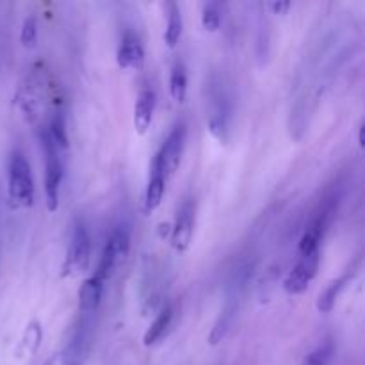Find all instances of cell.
Returning <instances> with one entry per match:
<instances>
[{
    "instance_id": "1",
    "label": "cell",
    "mask_w": 365,
    "mask_h": 365,
    "mask_svg": "<svg viewBox=\"0 0 365 365\" xmlns=\"http://www.w3.org/2000/svg\"><path fill=\"white\" fill-rule=\"evenodd\" d=\"M9 198L16 207H31L34 203V182L31 166L21 152L11 153L9 160Z\"/></svg>"
},
{
    "instance_id": "2",
    "label": "cell",
    "mask_w": 365,
    "mask_h": 365,
    "mask_svg": "<svg viewBox=\"0 0 365 365\" xmlns=\"http://www.w3.org/2000/svg\"><path fill=\"white\" fill-rule=\"evenodd\" d=\"M43 141V150H45V196H46V209L50 212H56L57 207H59V189L61 182H63L64 168L61 163L56 148V145L52 143V139L48 138L46 130H43L41 134Z\"/></svg>"
},
{
    "instance_id": "3",
    "label": "cell",
    "mask_w": 365,
    "mask_h": 365,
    "mask_svg": "<svg viewBox=\"0 0 365 365\" xmlns=\"http://www.w3.org/2000/svg\"><path fill=\"white\" fill-rule=\"evenodd\" d=\"M184 145H185V123L180 121L173 127V130L170 132L168 139L164 141L163 148L159 150V153L155 155L153 160V170L164 173V177H170L177 171L178 164H180L182 153H184Z\"/></svg>"
},
{
    "instance_id": "4",
    "label": "cell",
    "mask_w": 365,
    "mask_h": 365,
    "mask_svg": "<svg viewBox=\"0 0 365 365\" xmlns=\"http://www.w3.org/2000/svg\"><path fill=\"white\" fill-rule=\"evenodd\" d=\"M89 260H91V239L84 223H77L71 235L66 262H64V274L84 273L89 266Z\"/></svg>"
},
{
    "instance_id": "5",
    "label": "cell",
    "mask_w": 365,
    "mask_h": 365,
    "mask_svg": "<svg viewBox=\"0 0 365 365\" xmlns=\"http://www.w3.org/2000/svg\"><path fill=\"white\" fill-rule=\"evenodd\" d=\"M317 269H319V250L299 257L298 264L292 267V271L284 280L285 292L291 296L303 294L309 289L310 282L316 278Z\"/></svg>"
},
{
    "instance_id": "6",
    "label": "cell",
    "mask_w": 365,
    "mask_h": 365,
    "mask_svg": "<svg viewBox=\"0 0 365 365\" xmlns=\"http://www.w3.org/2000/svg\"><path fill=\"white\" fill-rule=\"evenodd\" d=\"M192 232H195V205L185 202L178 210L177 223L171 228V246L177 252H185L191 245Z\"/></svg>"
},
{
    "instance_id": "7",
    "label": "cell",
    "mask_w": 365,
    "mask_h": 365,
    "mask_svg": "<svg viewBox=\"0 0 365 365\" xmlns=\"http://www.w3.org/2000/svg\"><path fill=\"white\" fill-rule=\"evenodd\" d=\"M116 59L123 70H138L145 61V48L134 34H127L118 46Z\"/></svg>"
},
{
    "instance_id": "8",
    "label": "cell",
    "mask_w": 365,
    "mask_h": 365,
    "mask_svg": "<svg viewBox=\"0 0 365 365\" xmlns=\"http://www.w3.org/2000/svg\"><path fill=\"white\" fill-rule=\"evenodd\" d=\"M153 110H155V95L150 89H143L134 107V127L138 134L148 132L153 120Z\"/></svg>"
},
{
    "instance_id": "9",
    "label": "cell",
    "mask_w": 365,
    "mask_h": 365,
    "mask_svg": "<svg viewBox=\"0 0 365 365\" xmlns=\"http://www.w3.org/2000/svg\"><path fill=\"white\" fill-rule=\"evenodd\" d=\"M103 285H106V282H102L95 274L84 280V284L78 289V309L82 312L91 314L98 309L100 303H102Z\"/></svg>"
},
{
    "instance_id": "10",
    "label": "cell",
    "mask_w": 365,
    "mask_h": 365,
    "mask_svg": "<svg viewBox=\"0 0 365 365\" xmlns=\"http://www.w3.org/2000/svg\"><path fill=\"white\" fill-rule=\"evenodd\" d=\"M355 274H356V264H353V266L349 267L342 277H339L337 280L331 282V284L324 289V292H321L319 302H317V309H319V312L323 314L331 312V309H334L335 303H337V298L341 296V292L344 291L346 285L353 280Z\"/></svg>"
},
{
    "instance_id": "11",
    "label": "cell",
    "mask_w": 365,
    "mask_h": 365,
    "mask_svg": "<svg viewBox=\"0 0 365 365\" xmlns=\"http://www.w3.org/2000/svg\"><path fill=\"white\" fill-rule=\"evenodd\" d=\"M164 191H166V177L160 171H152V177H150L148 187H146L145 195V212L152 214L153 210H157L163 203Z\"/></svg>"
},
{
    "instance_id": "12",
    "label": "cell",
    "mask_w": 365,
    "mask_h": 365,
    "mask_svg": "<svg viewBox=\"0 0 365 365\" xmlns=\"http://www.w3.org/2000/svg\"><path fill=\"white\" fill-rule=\"evenodd\" d=\"M103 250H107L113 255V259L116 260V264H120L128 255V250H130V232L125 227H118L110 234V237L107 239V245Z\"/></svg>"
},
{
    "instance_id": "13",
    "label": "cell",
    "mask_w": 365,
    "mask_h": 365,
    "mask_svg": "<svg viewBox=\"0 0 365 365\" xmlns=\"http://www.w3.org/2000/svg\"><path fill=\"white\" fill-rule=\"evenodd\" d=\"M235 314H237V307H235V303H228V305L223 309V312L220 314V317H217L216 323H214V328L210 330V334H209V344L210 346L220 344V342L227 337L228 330H230V327L234 324Z\"/></svg>"
},
{
    "instance_id": "14",
    "label": "cell",
    "mask_w": 365,
    "mask_h": 365,
    "mask_svg": "<svg viewBox=\"0 0 365 365\" xmlns=\"http://www.w3.org/2000/svg\"><path fill=\"white\" fill-rule=\"evenodd\" d=\"M171 319H173V309H171V307H166V309L157 316V319L153 321L152 327L146 330L145 337H143V344H145L146 348H150V346L155 344L157 341H160L163 335L166 334L168 328H170Z\"/></svg>"
},
{
    "instance_id": "15",
    "label": "cell",
    "mask_w": 365,
    "mask_h": 365,
    "mask_svg": "<svg viewBox=\"0 0 365 365\" xmlns=\"http://www.w3.org/2000/svg\"><path fill=\"white\" fill-rule=\"evenodd\" d=\"M182 29H184V21H182V13L180 7L175 2L170 4V14H168V27L164 32V41L170 48H175L177 43L180 41Z\"/></svg>"
},
{
    "instance_id": "16",
    "label": "cell",
    "mask_w": 365,
    "mask_h": 365,
    "mask_svg": "<svg viewBox=\"0 0 365 365\" xmlns=\"http://www.w3.org/2000/svg\"><path fill=\"white\" fill-rule=\"evenodd\" d=\"M170 93L175 102L182 103L187 95V73L182 63H175L170 75Z\"/></svg>"
},
{
    "instance_id": "17",
    "label": "cell",
    "mask_w": 365,
    "mask_h": 365,
    "mask_svg": "<svg viewBox=\"0 0 365 365\" xmlns=\"http://www.w3.org/2000/svg\"><path fill=\"white\" fill-rule=\"evenodd\" d=\"M48 138L52 139V143L56 145L57 150H66L70 145V139H68L66 132V123H64L63 114H56V116L50 120L48 128H45Z\"/></svg>"
},
{
    "instance_id": "18",
    "label": "cell",
    "mask_w": 365,
    "mask_h": 365,
    "mask_svg": "<svg viewBox=\"0 0 365 365\" xmlns=\"http://www.w3.org/2000/svg\"><path fill=\"white\" fill-rule=\"evenodd\" d=\"M202 25L205 31L217 32L221 27V4L207 2L202 9Z\"/></svg>"
},
{
    "instance_id": "19",
    "label": "cell",
    "mask_w": 365,
    "mask_h": 365,
    "mask_svg": "<svg viewBox=\"0 0 365 365\" xmlns=\"http://www.w3.org/2000/svg\"><path fill=\"white\" fill-rule=\"evenodd\" d=\"M334 353H335V346L331 344V342H324V344H321L319 348L314 349L312 353H309L302 365H328L330 364L331 356H334Z\"/></svg>"
},
{
    "instance_id": "20",
    "label": "cell",
    "mask_w": 365,
    "mask_h": 365,
    "mask_svg": "<svg viewBox=\"0 0 365 365\" xmlns=\"http://www.w3.org/2000/svg\"><path fill=\"white\" fill-rule=\"evenodd\" d=\"M20 41L27 48H34L36 46V41H38V21H36L34 16H29L21 25Z\"/></svg>"
},
{
    "instance_id": "21",
    "label": "cell",
    "mask_w": 365,
    "mask_h": 365,
    "mask_svg": "<svg viewBox=\"0 0 365 365\" xmlns=\"http://www.w3.org/2000/svg\"><path fill=\"white\" fill-rule=\"evenodd\" d=\"M269 9L273 11L274 14H285L289 9H291V2H271L267 4Z\"/></svg>"
},
{
    "instance_id": "22",
    "label": "cell",
    "mask_w": 365,
    "mask_h": 365,
    "mask_svg": "<svg viewBox=\"0 0 365 365\" xmlns=\"http://www.w3.org/2000/svg\"><path fill=\"white\" fill-rule=\"evenodd\" d=\"M360 146H364V125L360 127Z\"/></svg>"
},
{
    "instance_id": "23",
    "label": "cell",
    "mask_w": 365,
    "mask_h": 365,
    "mask_svg": "<svg viewBox=\"0 0 365 365\" xmlns=\"http://www.w3.org/2000/svg\"><path fill=\"white\" fill-rule=\"evenodd\" d=\"M71 365H84V364H71Z\"/></svg>"
}]
</instances>
